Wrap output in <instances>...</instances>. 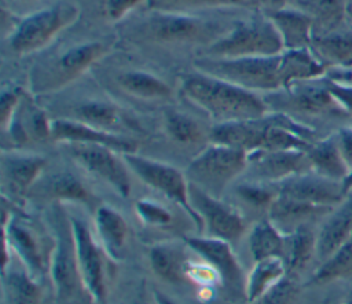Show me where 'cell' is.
<instances>
[{
    "instance_id": "15",
    "label": "cell",
    "mask_w": 352,
    "mask_h": 304,
    "mask_svg": "<svg viewBox=\"0 0 352 304\" xmlns=\"http://www.w3.org/2000/svg\"><path fill=\"white\" fill-rule=\"evenodd\" d=\"M188 195L191 206L202 219L204 230H208V237L234 242L245 234V219L231 205L191 183L188 186Z\"/></svg>"
},
{
    "instance_id": "29",
    "label": "cell",
    "mask_w": 352,
    "mask_h": 304,
    "mask_svg": "<svg viewBox=\"0 0 352 304\" xmlns=\"http://www.w3.org/2000/svg\"><path fill=\"white\" fill-rule=\"evenodd\" d=\"M268 18L279 30L285 51L286 50H308L314 39V21L307 15L292 11L279 10L268 14Z\"/></svg>"
},
{
    "instance_id": "23",
    "label": "cell",
    "mask_w": 352,
    "mask_h": 304,
    "mask_svg": "<svg viewBox=\"0 0 352 304\" xmlns=\"http://www.w3.org/2000/svg\"><path fill=\"white\" fill-rule=\"evenodd\" d=\"M98 241L113 261L125 257L129 227L125 217L111 206L99 205L94 212Z\"/></svg>"
},
{
    "instance_id": "3",
    "label": "cell",
    "mask_w": 352,
    "mask_h": 304,
    "mask_svg": "<svg viewBox=\"0 0 352 304\" xmlns=\"http://www.w3.org/2000/svg\"><path fill=\"white\" fill-rule=\"evenodd\" d=\"M194 66L201 73L227 80L253 92H276L292 85L286 51L234 59L199 56L194 61Z\"/></svg>"
},
{
    "instance_id": "28",
    "label": "cell",
    "mask_w": 352,
    "mask_h": 304,
    "mask_svg": "<svg viewBox=\"0 0 352 304\" xmlns=\"http://www.w3.org/2000/svg\"><path fill=\"white\" fill-rule=\"evenodd\" d=\"M312 260H316V231L312 224H302L286 234L283 263L287 275L298 278Z\"/></svg>"
},
{
    "instance_id": "37",
    "label": "cell",
    "mask_w": 352,
    "mask_h": 304,
    "mask_svg": "<svg viewBox=\"0 0 352 304\" xmlns=\"http://www.w3.org/2000/svg\"><path fill=\"white\" fill-rule=\"evenodd\" d=\"M272 183L249 180L241 183L235 187V193L241 197L246 204L256 209H267L271 206L274 199L278 195L276 186L272 187Z\"/></svg>"
},
{
    "instance_id": "24",
    "label": "cell",
    "mask_w": 352,
    "mask_h": 304,
    "mask_svg": "<svg viewBox=\"0 0 352 304\" xmlns=\"http://www.w3.org/2000/svg\"><path fill=\"white\" fill-rule=\"evenodd\" d=\"M190 248L183 242H160L148 249L151 270L162 281L172 285L188 282L186 271L190 261Z\"/></svg>"
},
{
    "instance_id": "41",
    "label": "cell",
    "mask_w": 352,
    "mask_h": 304,
    "mask_svg": "<svg viewBox=\"0 0 352 304\" xmlns=\"http://www.w3.org/2000/svg\"><path fill=\"white\" fill-rule=\"evenodd\" d=\"M23 99V92L19 88H8L1 92L0 102V124L6 132L12 122V118Z\"/></svg>"
},
{
    "instance_id": "25",
    "label": "cell",
    "mask_w": 352,
    "mask_h": 304,
    "mask_svg": "<svg viewBox=\"0 0 352 304\" xmlns=\"http://www.w3.org/2000/svg\"><path fill=\"white\" fill-rule=\"evenodd\" d=\"M116 83L129 96L147 102L170 100L173 96V89L168 83L160 76L142 69H128L118 73Z\"/></svg>"
},
{
    "instance_id": "5",
    "label": "cell",
    "mask_w": 352,
    "mask_h": 304,
    "mask_svg": "<svg viewBox=\"0 0 352 304\" xmlns=\"http://www.w3.org/2000/svg\"><path fill=\"white\" fill-rule=\"evenodd\" d=\"M54 246L52 232L47 234L30 217L3 209V270L11 264L14 253L32 276L41 279L50 274Z\"/></svg>"
},
{
    "instance_id": "1",
    "label": "cell",
    "mask_w": 352,
    "mask_h": 304,
    "mask_svg": "<svg viewBox=\"0 0 352 304\" xmlns=\"http://www.w3.org/2000/svg\"><path fill=\"white\" fill-rule=\"evenodd\" d=\"M180 94L216 124L254 120L268 111L265 100L256 92L198 70L182 77Z\"/></svg>"
},
{
    "instance_id": "30",
    "label": "cell",
    "mask_w": 352,
    "mask_h": 304,
    "mask_svg": "<svg viewBox=\"0 0 352 304\" xmlns=\"http://www.w3.org/2000/svg\"><path fill=\"white\" fill-rule=\"evenodd\" d=\"M3 292L7 304H43L44 289L40 279L32 276L25 267L11 264L3 270Z\"/></svg>"
},
{
    "instance_id": "26",
    "label": "cell",
    "mask_w": 352,
    "mask_h": 304,
    "mask_svg": "<svg viewBox=\"0 0 352 304\" xmlns=\"http://www.w3.org/2000/svg\"><path fill=\"white\" fill-rule=\"evenodd\" d=\"M72 120L81 121L94 128L121 133L129 127V121L122 116L117 106L106 100L88 99L72 107Z\"/></svg>"
},
{
    "instance_id": "21",
    "label": "cell",
    "mask_w": 352,
    "mask_h": 304,
    "mask_svg": "<svg viewBox=\"0 0 352 304\" xmlns=\"http://www.w3.org/2000/svg\"><path fill=\"white\" fill-rule=\"evenodd\" d=\"M30 194H38L43 198L45 197L55 204H82L94 212L99 206L95 194L85 186V183L78 176L69 171H59L45 176L44 179L40 177L30 190L29 195Z\"/></svg>"
},
{
    "instance_id": "9",
    "label": "cell",
    "mask_w": 352,
    "mask_h": 304,
    "mask_svg": "<svg viewBox=\"0 0 352 304\" xmlns=\"http://www.w3.org/2000/svg\"><path fill=\"white\" fill-rule=\"evenodd\" d=\"M80 15L77 6L56 3L22 18L10 34V48L18 55L43 50L58 33L73 25Z\"/></svg>"
},
{
    "instance_id": "2",
    "label": "cell",
    "mask_w": 352,
    "mask_h": 304,
    "mask_svg": "<svg viewBox=\"0 0 352 304\" xmlns=\"http://www.w3.org/2000/svg\"><path fill=\"white\" fill-rule=\"evenodd\" d=\"M231 28V26H230ZM230 28L224 23L184 12L151 10L128 26L131 40L151 44H205L224 36Z\"/></svg>"
},
{
    "instance_id": "14",
    "label": "cell",
    "mask_w": 352,
    "mask_h": 304,
    "mask_svg": "<svg viewBox=\"0 0 352 304\" xmlns=\"http://www.w3.org/2000/svg\"><path fill=\"white\" fill-rule=\"evenodd\" d=\"M265 103L276 113L283 114H300V116H333L344 117L349 113L330 92L327 85H298L292 84L285 88L283 92L276 91L270 94Z\"/></svg>"
},
{
    "instance_id": "4",
    "label": "cell",
    "mask_w": 352,
    "mask_h": 304,
    "mask_svg": "<svg viewBox=\"0 0 352 304\" xmlns=\"http://www.w3.org/2000/svg\"><path fill=\"white\" fill-rule=\"evenodd\" d=\"M111 45L110 39H96L69 44L44 56L32 67V92L43 95L63 89L106 56Z\"/></svg>"
},
{
    "instance_id": "6",
    "label": "cell",
    "mask_w": 352,
    "mask_h": 304,
    "mask_svg": "<svg viewBox=\"0 0 352 304\" xmlns=\"http://www.w3.org/2000/svg\"><path fill=\"white\" fill-rule=\"evenodd\" d=\"M285 51L283 40L270 18L256 17L235 22L230 30L205 48L204 56L248 58L276 55Z\"/></svg>"
},
{
    "instance_id": "40",
    "label": "cell",
    "mask_w": 352,
    "mask_h": 304,
    "mask_svg": "<svg viewBox=\"0 0 352 304\" xmlns=\"http://www.w3.org/2000/svg\"><path fill=\"white\" fill-rule=\"evenodd\" d=\"M186 275L188 282H194L205 287L220 283V278L216 270L202 259L199 261H194L192 259H190Z\"/></svg>"
},
{
    "instance_id": "19",
    "label": "cell",
    "mask_w": 352,
    "mask_h": 304,
    "mask_svg": "<svg viewBox=\"0 0 352 304\" xmlns=\"http://www.w3.org/2000/svg\"><path fill=\"white\" fill-rule=\"evenodd\" d=\"M54 142L62 143H89L110 147L121 154L135 153L138 150L136 140L107 131L94 128L81 121L72 118L52 120V138Z\"/></svg>"
},
{
    "instance_id": "35",
    "label": "cell",
    "mask_w": 352,
    "mask_h": 304,
    "mask_svg": "<svg viewBox=\"0 0 352 304\" xmlns=\"http://www.w3.org/2000/svg\"><path fill=\"white\" fill-rule=\"evenodd\" d=\"M164 128L173 142L183 146H192L204 139V129L199 122L177 110L165 111Z\"/></svg>"
},
{
    "instance_id": "22",
    "label": "cell",
    "mask_w": 352,
    "mask_h": 304,
    "mask_svg": "<svg viewBox=\"0 0 352 304\" xmlns=\"http://www.w3.org/2000/svg\"><path fill=\"white\" fill-rule=\"evenodd\" d=\"M333 208L334 206L315 205L278 194L267 213L268 219L283 234H289L302 224H312L316 220H322Z\"/></svg>"
},
{
    "instance_id": "17",
    "label": "cell",
    "mask_w": 352,
    "mask_h": 304,
    "mask_svg": "<svg viewBox=\"0 0 352 304\" xmlns=\"http://www.w3.org/2000/svg\"><path fill=\"white\" fill-rule=\"evenodd\" d=\"M246 171L250 180L264 183H279L294 175L311 171L307 151L304 150H275L249 154Z\"/></svg>"
},
{
    "instance_id": "11",
    "label": "cell",
    "mask_w": 352,
    "mask_h": 304,
    "mask_svg": "<svg viewBox=\"0 0 352 304\" xmlns=\"http://www.w3.org/2000/svg\"><path fill=\"white\" fill-rule=\"evenodd\" d=\"M76 256L81 282L92 304H106L110 257L100 242L92 234L88 224L76 216H70Z\"/></svg>"
},
{
    "instance_id": "18",
    "label": "cell",
    "mask_w": 352,
    "mask_h": 304,
    "mask_svg": "<svg viewBox=\"0 0 352 304\" xmlns=\"http://www.w3.org/2000/svg\"><path fill=\"white\" fill-rule=\"evenodd\" d=\"M47 158L38 154L3 153L1 180L4 191L14 201H22L41 177Z\"/></svg>"
},
{
    "instance_id": "10",
    "label": "cell",
    "mask_w": 352,
    "mask_h": 304,
    "mask_svg": "<svg viewBox=\"0 0 352 304\" xmlns=\"http://www.w3.org/2000/svg\"><path fill=\"white\" fill-rule=\"evenodd\" d=\"M128 168L148 187L157 190L168 199L179 205L192 220L198 231H204V223L194 210L188 195V180L186 173L166 162L135 153L121 154Z\"/></svg>"
},
{
    "instance_id": "16",
    "label": "cell",
    "mask_w": 352,
    "mask_h": 304,
    "mask_svg": "<svg viewBox=\"0 0 352 304\" xmlns=\"http://www.w3.org/2000/svg\"><path fill=\"white\" fill-rule=\"evenodd\" d=\"M275 186L279 195L315 205L336 206L346 195L342 182L324 177L312 171L287 177L275 183Z\"/></svg>"
},
{
    "instance_id": "7",
    "label": "cell",
    "mask_w": 352,
    "mask_h": 304,
    "mask_svg": "<svg viewBox=\"0 0 352 304\" xmlns=\"http://www.w3.org/2000/svg\"><path fill=\"white\" fill-rule=\"evenodd\" d=\"M249 164V154L241 149L210 143L195 155L186 168L188 183L220 198L224 190L242 175Z\"/></svg>"
},
{
    "instance_id": "8",
    "label": "cell",
    "mask_w": 352,
    "mask_h": 304,
    "mask_svg": "<svg viewBox=\"0 0 352 304\" xmlns=\"http://www.w3.org/2000/svg\"><path fill=\"white\" fill-rule=\"evenodd\" d=\"M50 221L55 239V246L50 264V276L56 297L60 301L69 303L74 300L76 296L80 293L88 296L78 271L70 216L66 215L62 204L54 205L50 213Z\"/></svg>"
},
{
    "instance_id": "36",
    "label": "cell",
    "mask_w": 352,
    "mask_h": 304,
    "mask_svg": "<svg viewBox=\"0 0 352 304\" xmlns=\"http://www.w3.org/2000/svg\"><path fill=\"white\" fill-rule=\"evenodd\" d=\"M150 10L184 12L191 10L204 8H221V7H248L252 0H146Z\"/></svg>"
},
{
    "instance_id": "43",
    "label": "cell",
    "mask_w": 352,
    "mask_h": 304,
    "mask_svg": "<svg viewBox=\"0 0 352 304\" xmlns=\"http://www.w3.org/2000/svg\"><path fill=\"white\" fill-rule=\"evenodd\" d=\"M326 85L330 89V92L336 96V99L345 107V110L352 114V87L342 85L334 80L329 81Z\"/></svg>"
},
{
    "instance_id": "27",
    "label": "cell",
    "mask_w": 352,
    "mask_h": 304,
    "mask_svg": "<svg viewBox=\"0 0 352 304\" xmlns=\"http://www.w3.org/2000/svg\"><path fill=\"white\" fill-rule=\"evenodd\" d=\"M311 171L324 177L342 182L349 173V166L342 157L336 133L323 140L314 142L307 150Z\"/></svg>"
},
{
    "instance_id": "13",
    "label": "cell",
    "mask_w": 352,
    "mask_h": 304,
    "mask_svg": "<svg viewBox=\"0 0 352 304\" xmlns=\"http://www.w3.org/2000/svg\"><path fill=\"white\" fill-rule=\"evenodd\" d=\"M62 149L85 171L104 180L122 198H128L132 190L131 173L118 151L89 143H62Z\"/></svg>"
},
{
    "instance_id": "31",
    "label": "cell",
    "mask_w": 352,
    "mask_h": 304,
    "mask_svg": "<svg viewBox=\"0 0 352 304\" xmlns=\"http://www.w3.org/2000/svg\"><path fill=\"white\" fill-rule=\"evenodd\" d=\"M349 279H352V235L330 257L318 264L302 287H319Z\"/></svg>"
},
{
    "instance_id": "12",
    "label": "cell",
    "mask_w": 352,
    "mask_h": 304,
    "mask_svg": "<svg viewBox=\"0 0 352 304\" xmlns=\"http://www.w3.org/2000/svg\"><path fill=\"white\" fill-rule=\"evenodd\" d=\"M183 241L187 243L190 250L216 270L220 278L221 289L230 300H246V275L230 242L208 235H187L183 238Z\"/></svg>"
},
{
    "instance_id": "20",
    "label": "cell",
    "mask_w": 352,
    "mask_h": 304,
    "mask_svg": "<svg viewBox=\"0 0 352 304\" xmlns=\"http://www.w3.org/2000/svg\"><path fill=\"white\" fill-rule=\"evenodd\" d=\"M352 235V188L322 219L316 231V260L320 264Z\"/></svg>"
},
{
    "instance_id": "45",
    "label": "cell",
    "mask_w": 352,
    "mask_h": 304,
    "mask_svg": "<svg viewBox=\"0 0 352 304\" xmlns=\"http://www.w3.org/2000/svg\"><path fill=\"white\" fill-rule=\"evenodd\" d=\"M333 304H352V287L344 296H341L338 300H336Z\"/></svg>"
},
{
    "instance_id": "39",
    "label": "cell",
    "mask_w": 352,
    "mask_h": 304,
    "mask_svg": "<svg viewBox=\"0 0 352 304\" xmlns=\"http://www.w3.org/2000/svg\"><path fill=\"white\" fill-rule=\"evenodd\" d=\"M135 213L139 220L148 227H166L173 219L172 213L164 205L146 198L135 202Z\"/></svg>"
},
{
    "instance_id": "38",
    "label": "cell",
    "mask_w": 352,
    "mask_h": 304,
    "mask_svg": "<svg viewBox=\"0 0 352 304\" xmlns=\"http://www.w3.org/2000/svg\"><path fill=\"white\" fill-rule=\"evenodd\" d=\"M302 289V283L298 282V278L286 275L282 281H279L275 286L250 304H296Z\"/></svg>"
},
{
    "instance_id": "32",
    "label": "cell",
    "mask_w": 352,
    "mask_h": 304,
    "mask_svg": "<svg viewBox=\"0 0 352 304\" xmlns=\"http://www.w3.org/2000/svg\"><path fill=\"white\" fill-rule=\"evenodd\" d=\"M286 248V234H283L270 219L257 221L249 234V249L254 259L279 257L283 260Z\"/></svg>"
},
{
    "instance_id": "42",
    "label": "cell",
    "mask_w": 352,
    "mask_h": 304,
    "mask_svg": "<svg viewBox=\"0 0 352 304\" xmlns=\"http://www.w3.org/2000/svg\"><path fill=\"white\" fill-rule=\"evenodd\" d=\"M142 1L146 0H103V10L102 12L110 21H120L131 10L138 7Z\"/></svg>"
},
{
    "instance_id": "34",
    "label": "cell",
    "mask_w": 352,
    "mask_h": 304,
    "mask_svg": "<svg viewBox=\"0 0 352 304\" xmlns=\"http://www.w3.org/2000/svg\"><path fill=\"white\" fill-rule=\"evenodd\" d=\"M311 47L323 61L340 66H352V32L333 30L312 39Z\"/></svg>"
},
{
    "instance_id": "46",
    "label": "cell",
    "mask_w": 352,
    "mask_h": 304,
    "mask_svg": "<svg viewBox=\"0 0 352 304\" xmlns=\"http://www.w3.org/2000/svg\"><path fill=\"white\" fill-rule=\"evenodd\" d=\"M131 304H153V303H150V301H147L146 298H138V300H135V301H132Z\"/></svg>"
},
{
    "instance_id": "33",
    "label": "cell",
    "mask_w": 352,
    "mask_h": 304,
    "mask_svg": "<svg viewBox=\"0 0 352 304\" xmlns=\"http://www.w3.org/2000/svg\"><path fill=\"white\" fill-rule=\"evenodd\" d=\"M287 275L286 265L282 259L271 257L254 261L253 268L246 274L245 296L248 303H253L267 290L275 286Z\"/></svg>"
},
{
    "instance_id": "44",
    "label": "cell",
    "mask_w": 352,
    "mask_h": 304,
    "mask_svg": "<svg viewBox=\"0 0 352 304\" xmlns=\"http://www.w3.org/2000/svg\"><path fill=\"white\" fill-rule=\"evenodd\" d=\"M252 3H257V4L263 6L264 8H267L270 11L268 14H271V12L283 10L286 0H252Z\"/></svg>"
}]
</instances>
